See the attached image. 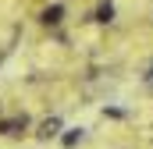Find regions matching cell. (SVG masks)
<instances>
[{"instance_id": "6da1fadb", "label": "cell", "mask_w": 153, "mask_h": 149, "mask_svg": "<svg viewBox=\"0 0 153 149\" xmlns=\"http://www.w3.org/2000/svg\"><path fill=\"white\" fill-rule=\"evenodd\" d=\"M29 128V117L22 114V117H11V121H0V135H22Z\"/></svg>"}, {"instance_id": "7a4b0ae2", "label": "cell", "mask_w": 153, "mask_h": 149, "mask_svg": "<svg viewBox=\"0 0 153 149\" xmlns=\"http://www.w3.org/2000/svg\"><path fill=\"white\" fill-rule=\"evenodd\" d=\"M36 135L43 139V142H46V139H57V135H61V117H46V121L36 128Z\"/></svg>"}, {"instance_id": "3957f363", "label": "cell", "mask_w": 153, "mask_h": 149, "mask_svg": "<svg viewBox=\"0 0 153 149\" xmlns=\"http://www.w3.org/2000/svg\"><path fill=\"white\" fill-rule=\"evenodd\" d=\"M82 139H85V128H68V131L61 135V146H64V149H75Z\"/></svg>"}, {"instance_id": "277c9868", "label": "cell", "mask_w": 153, "mask_h": 149, "mask_svg": "<svg viewBox=\"0 0 153 149\" xmlns=\"http://www.w3.org/2000/svg\"><path fill=\"white\" fill-rule=\"evenodd\" d=\"M61 18H64V4H50L43 11V25H61Z\"/></svg>"}, {"instance_id": "5b68a950", "label": "cell", "mask_w": 153, "mask_h": 149, "mask_svg": "<svg viewBox=\"0 0 153 149\" xmlns=\"http://www.w3.org/2000/svg\"><path fill=\"white\" fill-rule=\"evenodd\" d=\"M96 21H100V25H107V21H114V4H107V0H103V4L96 7Z\"/></svg>"}]
</instances>
